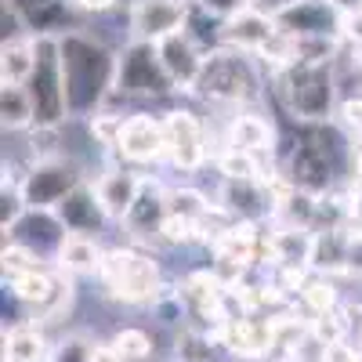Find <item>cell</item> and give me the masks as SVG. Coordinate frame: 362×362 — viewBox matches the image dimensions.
<instances>
[{"mask_svg": "<svg viewBox=\"0 0 362 362\" xmlns=\"http://www.w3.org/2000/svg\"><path fill=\"white\" fill-rule=\"evenodd\" d=\"M62 73L73 116L98 112L102 98L116 90V58L105 51V44L87 33H76V29L62 37Z\"/></svg>", "mask_w": 362, "mask_h": 362, "instance_id": "obj_1", "label": "cell"}, {"mask_svg": "<svg viewBox=\"0 0 362 362\" xmlns=\"http://www.w3.org/2000/svg\"><path fill=\"white\" fill-rule=\"evenodd\" d=\"M276 80V95L286 105L293 119L319 124V119L334 116L337 105V76L329 62H290L272 73Z\"/></svg>", "mask_w": 362, "mask_h": 362, "instance_id": "obj_2", "label": "cell"}, {"mask_svg": "<svg viewBox=\"0 0 362 362\" xmlns=\"http://www.w3.org/2000/svg\"><path fill=\"white\" fill-rule=\"evenodd\" d=\"M25 87H29V98H33L37 131H54L73 116L66 95V73H62V37H37V69Z\"/></svg>", "mask_w": 362, "mask_h": 362, "instance_id": "obj_3", "label": "cell"}, {"mask_svg": "<svg viewBox=\"0 0 362 362\" xmlns=\"http://www.w3.org/2000/svg\"><path fill=\"white\" fill-rule=\"evenodd\" d=\"M196 90L210 102H250L261 95V76L247 51L218 47L206 54Z\"/></svg>", "mask_w": 362, "mask_h": 362, "instance_id": "obj_4", "label": "cell"}, {"mask_svg": "<svg viewBox=\"0 0 362 362\" xmlns=\"http://www.w3.org/2000/svg\"><path fill=\"white\" fill-rule=\"evenodd\" d=\"M98 279L105 297L124 300V305H145L160 297V268L153 257L134 250H105Z\"/></svg>", "mask_w": 362, "mask_h": 362, "instance_id": "obj_5", "label": "cell"}, {"mask_svg": "<svg viewBox=\"0 0 362 362\" xmlns=\"http://www.w3.org/2000/svg\"><path fill=\"white\" fill-rule=\"evenodd\" d=\"M174 87L153 40H131L116 54V95L127 98H167Z\"/></svg>", "mask_w": 362, "mask_h": 362, "instance_id": "obj_6", "label": "cell"}, {"mask_svg": "<svg viewBox=\"0 0 362 362\" xmlns=\"http://www.w3.org/2000/svg\"><path fill=\"white\" fill-rule=\"evenodd\" d=\"M276 29L286 37H341L344 15L329 0H286L272 8Z\"/></svg>", "mask_w": 362, "mask_h": 362, "instance_id": "obj_7", "label": "cell"}, {"mask_svg": "<svg viewBox=\"0 0 362 362\" xmlns=\"http://www.w3.org/2000/svg\"><path fill=\"white\" fill-rule=\"evenodd\" d=\"M76 185H83V177L76 174V167H69L66 160H40L37 167H29L22 177V199L25 206H37V210H54Z\"/></svg>", "mask_w": 362, "mask_h": 362, "instance_id": "obj_8", "label": "cell"}, {"mask_svg": "<svg viewBox=\"0 0 362 362\" xmlns=\"http://www.w3.org/2000/svg\"><path fill=\"white\" fill-rule=\"evenodd\" d=\"M192 0H134L131 4V37L134 40H163L185 29Z\"/></svg>", "mask_w": 362, "mask_h": 362, "instance_id": "obj_9", "label": "cell"}, {"mask_svg": "<svg viewBox=\"0 0 362 362\" xmlns=\"http://www.w3.org/2000/svg\"><path fill=\"white\" fill-rule=\"evenodd\" d=\"M167 127V156L177 170H196L206 160V131L199 124V116L189 109H174L163 116Z\"/></svg>", "mask_w": 362, "mask_h": 362, "instance_id": "obj_10", "label": "cell"}, {"mask_svg": "<svg viewBox=\"0 0 362 362\" xmlns=\"http://www.w3.org/2000/svg\"><path fill=\"white\" fill-rule=\"evenodd\" d=\"M112 148L124 160H131V163H148V160L167 156V127H163V119L148 116V112L127 116Z\"/></svg>", "mask_w": 362, "mask_h": 362, "instance_id": "obj_11", "label": "cell"}, {"mask_svg": "<svg viewBox=\"0 0 362 362\" xmlns=\"http://www.w3.org/2000/svg\"><path fill=\"white\" fill-rule=\"evenodd\" d=\"M334 181V153L319 134H308L290 156V185L322 196Z\"/></svg>", "mask_w": 362, "mask_h": 362, "instance_id": "obj_12", "label": "cell"}, {"mask_svg": "<svg viewBox=\"0 0 362 362\" xmlns=\"http://www.w3.org/2000/svg\"><path fill=\"white\" fill-rule=\"evenodd\" d=\"M156 51L163 58V69L170 73L174 87L177 90H196L206 54L199 51V44H196V37L189 33V29H177V33L156 40Z\"/></svg>", "mask_w": 362, "mask_h": 362, "instance_id": "obj_13", "label": "cell"}, {"mask_svg": "<svg viewBox=\"0 0 362 362\" xmlns=\"http://www.w3.org/2000/svg\"><path fill=\"white\" fill-rule=\"evenodd\" d=\"M276 18L272 11H261V8H247L239 11L235 18L221 22L218 29V40L221 47H235V51H247V54H261L272 40H276Z\"/></svg>", "mask_w": 362, "mask_h": 362, "instance_id": "obj_14", "label": "cell"}, {"mask_svg": "<svg viewBox=\"0 0 362 362\" xmlns=\"http://www.w3.org/2000/svg\"><path fill=\"white\" fill-rule=\"evenodd\" d=\"M15 243L29 247V250H37L40 257L44 254H54L62 250V243L69 239V228L62 225V218L54 214V210H37V206H25V214L8 228Z\"/></svg>", "mask_w": 362, "mask_h": 362, "instance_id": "obj_15", "label": "cell"}, {"mask_svg": "<svg viewBox=\"0 0 362 362\" xmlns=\"http://www.w3.org/2000/svg\"><path fill=\"white\" fill-rule=\"evenodd\" d=\"M54 214L62 218V225L73 232V235H98L112 218H109V210L102 206L98 199V189H90V185H76L62 203L54 206Z\"/></svg>", "mask_w": 362, "mask_h": 362, "instance_id": "obj_16", "label": "cell"}, {"mask_svg": "<svg viewBox=\"0 0 362 362\" xmlns=\"http://www.w3.org/2000/svg\"><path fill=\"white\" fill-rule=\"evenodd\" d=\"M95 189H98L102 206L109 210V218L112 221H124L131 214V206L138 203L141 189H145V177L134 174V170H127V167H112V170H105L98 177Z\"/></svg>", "mask_w": 362, "mask_h": 362, "instance_id": "obj_17", "label": "cell"}, {"mask_svg": "<svg viewBox=\"0 0 362 362\" xmlns=\"http://www.w3.org/2000/svg\"><path fill=\"white\" fill-rule=\"evenodd\" d=\"M167 214H170L167 192L156 185V181H145V189H141L138 203L131 206V214L124 218V225H127L134 235H141V239H153V235H160Z\"/></svg>", "mask_w": 362, "mask_h": 362, "instance_id": "obj_18", "label": "cell"}, {"mask_svg": "<svg viewBox=\"0 0 362 362\" xmlns=\"http://www.w3.org/2000/svg\"><path fill=\"white\" fill-rule=\"evenodd\" d=\"M348 254H351V228H322L312 239V272L319 276H334V272H348Z\"/></svg>", "mask_w": 362, "mask_h": 362, "instance_id": "obj_19", "label": "cell"}, {"mask_svg": "<svg viewBox=\"0 0 362 362\" xmlns=\"http://www.w3.org/2000/svg\"><path fill=\"white\" fill-rule=\"evenodd\" d=\"M228 145L232 148H243L250 156H261V153H272V145H276V131L264 116H254V112H243L232 119L228 127Z\"/></svg>", "mask_w": 362, "mask_h": 362, "instance_id": "obj_20", "label": "cell"}, {"mask_svg": "<svg viewBox=\"0 0 362 362\" xmlns=\"http://www.w3.org/2000/svg\"><path fill=\"white\" fill-rule=\"evenodd\" d=\"M102 257H105V250L95 243V235H73L69 232V239L58 250V264L69 276H98Z\"/></svg>", "mask_w": 362, "mask_h": 362, "instance_id": "obj_21", "label": "cell"}, {"mask_svg": "<svg viewBox=\"0 0 362 362\" xmlns=\"http://www.w3.org/2000/svg\"><path fill=\"white\" fill-rule=\"evenodd\" d=\"M37 69V37L8 40L0 51V80L4 83H29Z\"/></svg>", "mask_w": 362, "mask_h": 362, "instance_id": "obj_22", "label": "cell"}, {"mask_svg": "<svg viewBox=\"0 0 362 362\" xmlns=\"http://www.w3.org/2000/svg\"><path fill=\"white\" fill-rule=\"evenodd\" d=\"M8 283H11L15 300H22V305H25V308H33V312H44V308L51 305L54 290H58V279L47 276L44 268L22 272V276H15V279H8Z\"/></svg>", "mask_w": 362, "mask_h": 362, "instance_id": "obj_23", "label": "cell"}, {"mask_svg": "<svg viewBox=\"0 0 362 362\" xmlns=\"http://www.w3.org/2000/svg\"><path fill=\"white\" fill-rule=\"evenodd\" d=\"M15 4L25 18V29H33L37 37H54V29L69 22L62 0H15Z\"/></svg>", "mask_w": 362, "mask_h": 362, "instance_id": "obj_24", "label": "cell"}, {"mask_svg": "<svg viewBox=\"0 0 362 362\" xmlns=\"http://www.w3.org/2000/svg\"><path fill=\"white\" fill-rule=\"evenodd\" d=\"M0 119H4V131H22L37 124L33 98H29L25 83H4V90H0Z\"/></svg>", "mask_w": 362, "mask_h": 362, "instance_id": "obj_25", "label": "cell"}, {"mask_svg": "<svg viewBox=\"0 0 362 362\" xmlns=\"http://www.w3.org/2000/svg\"><path fill=\"white\" fill-rule=\"evenodd\" d=\"M47 358V341L40 329L18 326L4 341V362H44Z\"/></svg>", "mask_w": 362, "mask_h": 362, "instance_id": "obj_26", "label": "cell"}, {"mask_svg": "<svg viewBox=\"0 0 362 362\" xmlns=\"http://www.w3.org/2000/svg\"><path fill=\"white\" fill-rule=\"evenodd\" d=\"M167 206H170V214L192 218V221H203V218L210 214V199H206L199 189H189V185L167 192Z\"/></svg>", "mask_w": 362, "mask_h": 362, "instance_id": "obj_27", "label": "cell"}, {"mask_svg": "<svg viewBox=\"0 0 362 362\" xmlns=\"http://www.w3.org/2000/svg\"><path fill=\"white\" fill-rule=\"evenodd\" d=\"M297 62H334L344 37H293Z\"/></svg>", "mask_w": 362, "mask_h": 362, "instance_id": "obj_28", "label": "cell"}, {"mask_svg": "<svg viewBox=\"0 0 362 362\" xmlns=\"http://www.w3.org/2000/svg\"><path fill=\"white\" fill-rule=\"evenodd\" d=\"M112 344L119 348V355H124L127 362H148L153 358V341H148L145 329H134V326L119 329V334L112 337Z\"/></svg>", "mask_w": 362, "mask_h": 362, "instance_id": "obj_29", "label": "cell"}, {"mask_svg": "<svg viewBox=\"0 0 362 362\" xmlns=\"http://www.w3.org/2000/svg\"><path fill=\"white\" fill-rule=\"evenodd\" d=\"M218 170L225 174V181H239V177H261L257 174V156L243 153V148H225L218 156Z\"/></svg>", "mask_w": 362, "mask_h": 362, "instance_id": "obj_30", "label": "cell"}, {"mask_svg": "<svg viewBox=\"0 0 362 362\" xmlns=\"http://www.w3.org/2000/svg\"><path fill=\"white\" fill-rule=\"evenodd\" d=\"M95 358V341L83 334H69L51 348V362H90Z\"/></svg>", "mask_w": 362, "mask_h": 362, "instance_id": "obj_31", "label": "cell"}, {"mask_svg": "<svg viewBox=\"0 0 362 362\" xmlns=\"http://www.w3.org/2000/svg\"><path fill=\"white\" fill-rule=\"evenodd\" d=\"M177 358L181 362H214V344H210L206 334L185 329V334L177 337Z\"/></svg>", "mask_w": 362, "mask_h": 362, "instance_id": "obj_32", "label": "cell"}, {"mask_svg": "<svg viewBox=\"0 0 362 362\" xmlns=\"http://www.w3.org/2000/svg\"><path fill=\"white\" fill-rule=\"evenodd\" d=\"M300 300L312 308V315H322V312H334L337 305V290L329 286L326 279H308L305 286H300Z\"/></svg>", "mask_w": 362, "mask_h": 362, "instance_id": "obj_33", "label": "cell"}, {"mask_svg": "<svg viewBox=\"0 0 362 362\" xmlns=\"http://www.w3.org/2000/svg\"><path fill=\"white\" fill-rule=\"evenodd\" d=\"M33 268H40V254L11 239V243L4 247V279H15V276H22V272H33Z\"/></svg>", "mask_w": 362, "mask_h": 362, "instance_id": "obj_34", "label": "cell"}, {"mask_svg": "<svg viewBox=\"0 0 362 362\" xmlns=\"http://www.w3.org/2000/svg\"><path fill=\"white\" fill-rule=\"evenodd\" d=\"M160 239L163 243H192V239H199V221L181 218V214H167V221L160 228Z\"/></svg>", "mask_w": 362, "mask_h": 362, "instance_id": "obj_35", "label": "cell"}, {"mask_svg": "<svg viewBox=\"0 0 362 362\" xmlns=\"http://www.w3.org/2000/svg\"><path fill=\"white\" fill-rule=\"evenodd\" d=\"M312 337H315L322 348L341 344V337H344V322H341L334 312H322V315H315V319H312Z\"/></svg>", "mask_w": 362, "mask_h": 362, "instance_id": "obj_36", "label": "cell"}, {"mask_svg": "<svg viewBox=\"0 0 362 362\" xmlns=\"http://www.w3.org/2000/svg\"><path fill=\"white\" fill-rule=\"evenodd\" d=\"M192 4H196L203 15H214V18L228 22V18H235L239 11L254 8V0H192Z\"/></svg>", "mask_w": 362, "mask_h": 362, "instance_id": "obj_37", "label": "cell"}, {"mask_svg": "<svg viewBox=\"0 0 362 362\" xmlns=\"http://www.w3.org/2000/svg\"><path fill=\"white\" fill-rule=\"evenodd\" d=\"M337 119L344 124V131H351L355 138H362V98H348L337 105Z\"/></svg>", "mask_w": 362, "mask_h": 362, "instance_id": "obj_38", "label": "cell"}, {"mask_svg": "<svg viewBox=\"0 0 362 362\" xmlns=\"http://www.w3.org/2000/svg\"><path fill=\"white\" fill-rule=\"evenodd\" d=\"M341 37L355 47H362V11L355 15H344V25H341Z\"/></svg>", "mask_w": 362, "mask_h": 362, "instance_id": "obj_39", "label": "cell"}, {"mask_svg": "<svg viewBox=\"0 0 362 362\" xmlns=\"http://www.w3.org/2000/svg\"><path fill=\"white\" fill-rule=\"evenodd\" d=\"M348 272L362 279V232L351 228V254H348Z\"/></svg>", "mask_w": 362, "mask_h": 362, "instance_id": "obj_40", "label": "cell"}, {"mask_svg": "<svg viewBox=\"0 0 362 362\" xmlns=\"http://www.w3.org/2000/svg\"><path fill=\"white\" fill-rule=\"evenodd\" d=\"M90 362H127V358L119 355V348L109 341V344H95V358Z\"/></svg>", "mask_w": 362, "mask_h": 362, "instance_id": "obj_41", "label": "cell"}, {"mask_svg": "<svg viewBox=\"0 0 362 362\" xmlns=\"http://www.w3.org/2000/svg\"><path fill=\"white\" fill-rule=\"evenodd\" d=\"M73 4H76L80 11H95V15H102V11L116 8V0H73Z\"/></svg>", "mask_w": 362, "mask_h": 362, "instance_id": "obj_42", "label": "cell"}, {"mask_svg": "<svg viewBox=\"0 0 362 362\" xmlns=\"http://www.w3.org/2000/svg\"><path fill=\"white\" fill-rule=\"evenodd\" d=\"M351 228H358V232H362V189L351 196Z\"/></svg>", "mask_w": 362, "mask_h": 362, "instance_id": "obj_43", "label": "cell"}, {"mask_svg": "<svg viewBox=\"0 0 362 362\" xmlns=\"http://www.w3.org/2000/svg\"><path fill=\"white\" fill-rule=\"evenodd\" d=\"M341 15H355V11H362V0H329Z\"/></svg>", "mask_w": 362, "mask_h": 362, "instance_id": "obj_44", "label": "cell"}, {"mask_svg": "<svg viewBox=\"0 0 362 362\" xmlns=\"http://www.w3.org/2000/svg\"><path fill=\"white\" fill-rule=\"evenodd\" d=\"M355 69H358V76H362V47H355Z\"/></svg>", "mask_w": 362, "mask_h": 362, "instance_id": "obj_45", "label": "cell"}]
</instances>
